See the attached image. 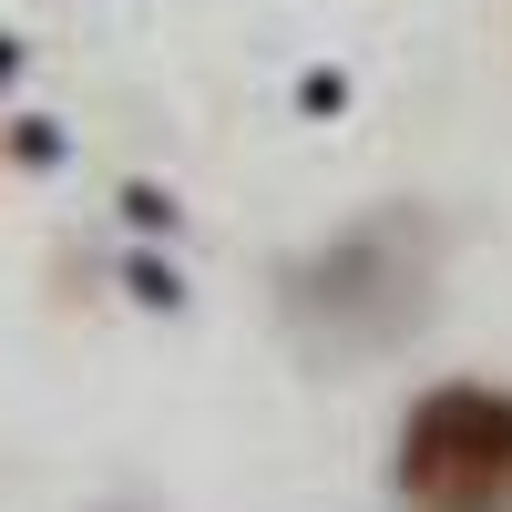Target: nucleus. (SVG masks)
Instances as JSON below:
<instances>
[{"mask_svg":"<svg viewBox=\"0 0 512 512\" xmlns=\"http://www.w3.org/2000/svg\"><path fill=\"white\" fill-rule=\"evenodd\" d=\"M390 482L410 512H512V390L492 379H441L400 420Z\"/></svg>","mask_w":512,"mask_h":512,"instance_id":"2","label":"nucleus"},{"mask_svg":"<svg viewBox=\"0 0 512 512\" xmlns=\"http://www.w3.org/2000/svg\"><path fill=\"white\" fill-rule=\"evenodd\" d=\"M287 328L297 349L318 369H369L410 349L420 328L441 308V226L420 216V205H390V216H369L349 236H328L318 256H297L287 267Z\"/></svg>","mask_w":512,"mask_h":512,"instance_id":"1","label":"nucleus"}]
</instances>
